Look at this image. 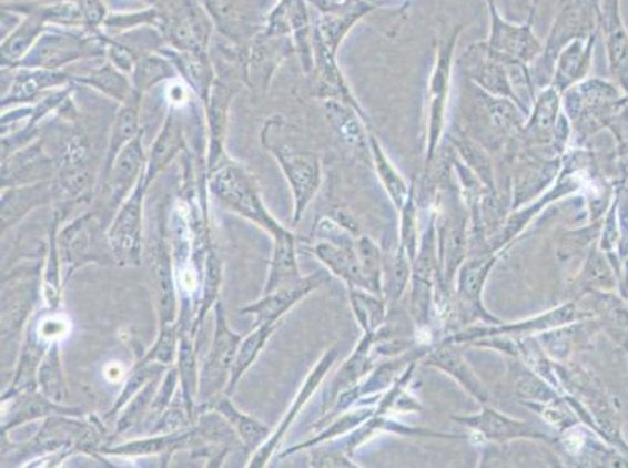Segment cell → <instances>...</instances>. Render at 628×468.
I'll return each mask as SVG.
<instances>
[{"label": "cell", "instance_id": "obj_1", "mask_svg": "<svg viewBox=\"0 0 628 468\" xmlns=\"http://www.w3.org/2000/svg\"><path fill=\"white\" fill-rule=\"evenodd\" d=\"M206 186L225 210L247 218L249 222L270 234L272 240L288 230L272 216L270 210L264 205L254 176L236 161L225 159L209 171Z\"/></svg>", "mask_w": 628, "mask_h": 468}, {"label": "cell", "instance_id": "obj_2", "mask_svg": "<svg viewBox=\"0 0 628 468\" xmlns=\"http://www.w3.org/2000/svg\"><path fill=\"white\" fill-rule=\"evenodd\" d=\"M262 143L264 149L277 160L290 184L294 201L293 225L296 226L323 184L320 156L316 153L296 151L286 144H278L266 129H263Z\"/></svg>", "mask_w": 628, "mask_h": 468}, {"label": "cell", "instance_id": "obj_3", "mask_svg": "<svg viewBox=\"0 0 628 468\" xmlns=\"http://www.w3.org/2000/svg\"><path fill=\"white\" fill-rule=\"evenodd\" d=\"M214 314H216V328H214L212 345H210L209 355L201 370V385H199V400L204 401V405H209L222 394H227L230 375H232L236 353L244 337L230 328L221 302L214 306Z\"/></svg>", "mask_w": 628, "mask_h": 468}, {"label": "cell", "instance_id": "obj_4", "mask_svg": "<svg viewBox=\"0 0 628 468\" xmlns=\"http://www.w3.org/2000/svg\"><path fill=\"white\" fill-rule=\"evenodd\" d=\"M148 190L143 175L132 194L114 213L113 222L107 230L114 261L122 267H138L143 258L144 197Z\"/></svg>", "mask_w": 628, "mask_h": 468}, {"label": "cell", "instance_id": "obj_5", "mask_svg": "<svg viewBox=\"0 0 628 468\" xmlns=\"http://www.w3.org/2000/svg\"><path fill=\"white\" fill-rule=\"evenodd\" d=\"M57 241H59L61 261L68 266L67 278H71L77 268L90 263H102V261L117 263L113 253L103 248V245H110L109 237L107 233H102L101 221L94 213L83 214L69 222L63 228H59Z\"/></svg>", "mask_w": 628, "mask_h": 468}, {"label": "cell", "instance_id": "obj_6", "mask_svg": "<svg viewBox=\"0 0 628 468\" xmlns=\"http://www.w3.org/2000/svg\"><path fill=\"white\" fill-rule=\"evenodd\" d=\"M107 53V40L101 34H75L48 32L19 61L18 68L27 69H60L71 61L99 57Z\"/></svg>", "mask_w": 628, "mask_h": 468}, {"label": "cell", "instance_id": "obj_7", "mask_svg": "<svg viewBox=\"0 0 628 468\" xmlns=\"http://www.w3.org/2000/svg\"><path fill=\"white\" fill-rule=\"evenodd\" d=\"M591 317V313L578 309L576 302L565 303L557 308L547 311L541 316L526 318V321L513 322V324H500L488 326H470L463 332L455 333L446 337V343L452 344H470L474 340L486 339V337L508 336L519 339V337L541 335V333L550 332V329L561 328V326L576 324L584 318Z\"/></svg>", "mask_w": 628, "mask_h": 468}, {"label": "cell", "instance_id": "obj_8", "mask_svg": "<svg viewBox=\"0 0 628 468\" xmlns=\"http://www.w3.org/2000/svg\"><path fill=\"white\" fill-rule=\"evenodd\" d=\"M166 222L160 218L155 241L151 247V261H149V283L153 306L156 311L159 326L178 324L179 322V285L178 272L174 267V255L168 243Z\"/></svg>", "mask_w": 628, "mask_h": 468}, {"label": "cell", "instance_id": "obj_9", "mask_svg": "<svg viewBox=\"0 0 628 468\" xmlns=\"http://www.w3.org/2000/svg\"><path fill=\"white\" fill-rule=\"evenodd\" d=\"M442 218L436 214V234H438L439 293L449 295L452 282L458 274V268L466 260V217L454 197L443 201Z\"/></svg>", "mask_w": 628, "mask_h": 468}, {"label": "cell", "instance_id": "obj_10", "mask_svg": "<svg viewBox=\"0 0 628 468\" xmlns=\"http://www.w3.org/2000/svg\"><path fill=\"white\" fill-rule=\"evenodd\" d=\"M502 253L504 252L486 251L482 255L470 256L458 268V274L455 276L457 278V301L459 314L465 324L474 321H484L492 325L500 324L499 318L486 309L484 291L486 279L496 267Z\"/></svg>", "mask_w": 628, "mask_h": 468}, {"label": "cell", "instance_id": "obj_11", "mask_svg": "<svg viewBox=\"0 0 628 468\" xmlns=\"http://www.w3.org/2000/svg\"><path fill=\"white\" fill-rule=\"evenodd\" d=\"M458 32L449 41L442 44L434 72H432L431 88H428V122H427V151H425V172L434 163L439 140L443 136L444 122H446L447 102H449L452 60H454L455 45Z\"/></svg>", "mask_w": 628, "mask_h": 468}, {"label": "cell", "instance_id": "obj_12", "mask_svg": "<svg viewBox=\"0 0 628 468\" xmlns=\"http://www.w3.org/2000/svg\"><path fill=\"white\" fill-rule=\"evenodd\" d=\"M450 418L470 429L474 435L486 440V442L509 444L513 440H535V442L547 445L560 444V439H557V437L531 427L527 421L505 416V414L488 405H484V409L480 413L473 414V416H454Z\"/></svg>", "mask_w": 628, "mask_h": 468}, {"label": "cell", "instance_id": "obj_13", "mask_svg": "<svg viewBox=\"0 0 628 468\" xmlns=\"http://www.w3.org/2000/svg\"><path fill=\"white\" fill-rule=\"evenodd\" d=\"M338 356V347L335 345V347L328 348V350L324 353L323 358L317 360L316 366H314L312 372L306 375L304 385H302L301 389H298L296 397H294L293 405H291L285 417L282 418L278 428L275 429V431H272L270 439H267L266 442L259 448V450L252 452L251 464H249V467L263 468L267 466L272 456H274L275 451L281 448L283 437H285L286 433H288L291 425L296 421L298 414H301L302 409L305 408L306 403L310 401V398H312L313 395L316 394V390L320 389V386L323 385L328 372H331L332 367L335 366Z\"/></svg>", "mask_w": 628, "mask_h": 468}, {"label": "cell", "instance_id": "obj_14", "mask_svg": "<svg viewBox=\"0 0 628 468\" xmlns=\"http://www.w3.org/2000/svg\"><path fill=\"white\" fill-rule=\"evenodd\" d=\"M331 275V272L327 271L302 276L296 283L278 287L270 294H262L259 302L244 306L240 309V313L243 316H246V314L255 316V325H278L294 306L308 297L313 291L320 289L325 283H328Z\"/></svg>", "mask_w": 628, "mask_h": 468}, {"label": "cell", "instance_id": "obj_15", "mask_svg": "<svg viewBox=\"0 0 628 468\" xmlns=\"http://www.w3.org/2000/svg\"><path fill=\"white\" fill-rule=\"evenodd\" d=\"M204 445V440L199 437L194 427L180 429L174 433H163L143 437V439L130 440V442L105 445L102 447L101 455L117 456V458H148V456H162L163 462H170L172 456L178 451L193 448L197 450Z\"/></svg>", "mask_w": 628, "mask_h": 468}, {"label": "cell", "instance_id": "obj_16", "mask_svg": "<svg viewBox=\"0 0 628 468\" xmlns=\"http://www.w3.org/2000/svg\"><path fill=\"white\" fill-rule=\"evenodd\" d=\"M145 164H148V155L144 151L143 133H140L132 143L122 149L110 174L107 175L105 182L110 193L109 205L113 213H117L143 179Z\"/></svg>", "mask_w": 628, "mask_h": 468}, {"label": "cell", "instance_id": "obj_17", "mask_svg": "<svg viewBox=\"0 0 628 468\" xmlns=\"http://www.w3.org/2000/svg\"><path fill=\"white\" fill-rule=\"evenodd\" d=\"M2 9L17 11L24 17L21 24L2 42V61H6L3 64L17 68L19 61L24 60L27 53L32 51L49 22L40 2L6 3Z\"/></svg>", "mask_w": 628, "mask_h": 468}, {"label": "cell", "instance_id": "obj_18", "mask_svg": "<svg viewBox=\"0 0 628 468\" xmlns=\"http://www.w3.org/2000/svg\"><path fill=\"white\" fill-rule=\"evenodd\" d=\"M489 10L493 18L492 38L486 45L494 53L518 60L520 63L534 61L541 53V44L531 32L530 24L515 26L504 21L492 0H489Z\"/></svg>", "mask_w": 628, "mask_h": 468}, {"label": "cell", "instance_id": "obj_19", "mask_svg": "<svg viewBox=\"0 0 628 468\" xmlns=\"http://www.w3.org/2000/svg\"><path fill=\"white\" fill-rule=\"evenodd\" d=\"M577 190L578 182L573 175L561 176L558 183L555 184L553 191L544 194L543 197H539L538 201L526 206V208L513 211V213L509 214L505 224L500 225L499 230H497V232L493 234L492 240H489V251L504 252L505 248L527 228V225L530 224L543 210H546V206H549L553 202L560 201V199L566 197V195L576 193Z\"/></svg>", "mask_w": 628, "mask_h": 468}, {"label": "cell", "instance_id": "obj_20", "mask_svg": "<svg viewBox=\"0 0 628 468\" xmlns=\"http://www.w3.org/2000/svg\"><path fill=\"white\" fill-rule=\"evenodd\" d=\"M2 413H6V420L2 418V435H7L11 429L22 427L30 421L40 420L51 416H75L80 417L79 408L61 405L45 397L40 390H29L19 394L17 397L2 400Z\"/></svg>", "mask_w": 628, "mask_h": 468}, {"label": "cell", "instance_id": "obj_21", "mask_svg": "<svg viewBox=\"0 0 628 468\" xmlns=\"http://www.w3.org/2000/svg\"><path fill=\"white\" fill-rule=\"evenodd\" d=\"M424 366L438 368L439 372L454 378L467 394L473 395L482 405H488L489 393L482 379L477 377L473 367L467 364L458 344L443 340L438 347L431 348L423 358Z\"/></svg>", "mask_w": 628, "mask_h": 468}, {"label": "cell", "instance_id": "obj_22", "mask_svg": "<svg viewBox=\"0 0 628 468\" xmlns=\"http://www.w3.org/2000/svg\"><path fill=\"white\" fill-rule=\"evenodd\" d=\"M213 24L235 42L255 38L256 13L247 0H202Z\"/></svg>", "mask_w": 628, "mask_h": 468}, {"label": "cell", "instance_id": "obj_23", "mask_svg": "<svg viewBox=\"0 0 628 468\" xmlns=\"http://www.w3.org/2000/svg\"><path fill=\"white\" fill-rule=\"evenodd\" d=\"M52 174L53 163L44 155L41 144L30 145L24 151L7 156L6 163L2 164V190L49 182L48 179Z\"/></svg>", "mask_w": 628, "mask_h": 468}, {"label": "cell", "instance_id": "obj_24", "mask_svg": "<svg viewBox=\"0 0 628 468\" xmlns=\"http://www.w3.org/2000/svg\"><path fill=\"white\" fill-rule=\"evenodd\" d=\"M55 201V184L40 182L6 187L2 193V233L9 232L38 206Z\"/></svg>", "mask_w": 628, "mask_h": 468}, {"label": "cell", "instance_id": "obj_25", "mask_svg": "<svg viewBox=\"0 0 628 468\" xmlns=\"http://www.w3.org/2000/svg\"><path fill=\"white\" fill-rule=\"evenodd\" d=\"M143 95L140 91L132 88L129 98L121 103V109L118 111L117 118H114L113 126H111L105 164H103V179H107V175L110 174L111 167H113L114 161H117L122 149L132 143L138 134L143 133L140 125Z\"/></svg>", "mask_w": 628, "mask_h": 468}, {"label": "cell", "instance_id": "obj_26", "mask_svg": "<svg viewBox=\"0 0 628 468\" xmlns=\"http://www.w3.org/2000/svg\"><path fill=\"white\" fill-rule=\"evenodd\" d=\"M290 49L291 42L288 37H271V34L266 33L256 34L254 45H252L247 72L252 87L260 88L263 91L266 90L275 68L285 59V51H290Z\"/></svg>", "mask_w": 628, "mask_h": 468}, {"label": "cell", "instance_id": "obj_27", "mask_svg": "<svg viewBox=\"0 0 628 468\" xmlns=\"http://www.w3.org/2000/svg\"><path fill=\"white\" fill-rule=\"evenodd\" d=\"M49 345L51 344L45 343L38 336L34 326L27 329L13 381H11L7 393L2 395V400H9V398L29 393V390H38V370H40L41 360H43Z\"/></svg>", "mask_w": 628, "mask_h": 468}, {"label": "cell", "instance_id": "obj_28", "mask_svg": "<svg viewBox=\"0 0 628 468\" xmlns=\"http://www.w3.org/2000/svg\"><path fill=\"white\" fill-rule=\"evenodd\" d=\"M175 110L178 109H172L171 106L170 111H168L162 130L156 134L151 153L148 155L144 174L148 186H151V183L159 176L160 172H163L168 164L179 155V152L185 149V138H183L180 121L175 116Z\"/></svg>", "mask_w": 628, "mask_h": 468}, {"label": "cell", "instance_id": "obj_29", "mask_svg": "<svg viewBox=\"0 0 628 468\" xmlns=\"http://www.w3.org/2000/svg\"><path fill=\"white\" fill-rule=\"evenodd\" d=\"M204 409H213L220 413L225 420L229 421L230 427L240 437L241 444L247 451L255 452L272 435V428L256 418L247 416L243 410L236 408L230 400L229 394H222L220 397L214 398L209 405L202 406Z\"/></svg>", "mask_w": 628, "mask_h": 468}, {"label": "cell", "instance_id": "obj_30", "mask_svg": "<svg viewBox=\"0 0 628 468\" xmlns=\"http://www.w3.org/2000/svg\"><path fill=\"white\" fill-rule=\"evenodd\" d=\"M310 252L327 267L333 276L343 279L347 287L355 286L363 289V286H365L355 244L340 245L333 244L331 241L320 240L310 247Z\"/></svg>", "mask_w": 628, "mask_h": 468}, {"label": "cell", "instance_id": "obj_31", "mask_svg": "<svg viewBox=\"0 0 628 468\" xmlns=\"http://www.w3.org/2000/svg\"><path fill=\"white\" fill-rule=\"evenodd\" d=\"M302 276L304 275L298 268L296 236L291 230H286L281 236L272 240L270 272H267L263 294H270L278 287L296 283Z\"/></svg>", "mask_w": 628, "mask_h": 468}, {"label": "cell", "instance_id": "obj_32", "mask_svg": "<svg viewBox=\"0 0 628 468\" xmlns=\"http://www.w3.org/2000/svg\"><path fill=\"white\" fill-rule=\"evenodd\" d=\"M375 333H363L362 339L354 353L341 366L338 374L333 378L327 398L335 401L340 394L354 389L373 372V348Z\"/></svg>", "mask_w": 628, "mask_h": 468}, {"label": "cell", "instance_id": "obj_33", "mask_svg": "<svg viewBox=\"0 0 628 468\" xmlns=\"http://www.w3.org/2000/svg\"><path fill=\"white\" fill-rule=\"evenodd\" d=\"M592 44H595V37L589 38L586 42L577 38L570 41L555 60L557 68H555L553 87L557 88L560 94L573 88V84L584 79L588 72L589 64H591Z\"/></svg>", "mask_w": 628, "mask_h": 468}, {"label": "cell", "instance_id": "obj_34", "mask_svg": "<svg viewBox=\"0 0 628 468\" xmlns=\"http://www.w3.org/2000/svg\"><path fill=\"white\" fill-rule=\"evenodd\" d=\"M68 80L67 72H61L60 69L24 68L21 74L14 77L9 94L2 101V109L11 105V103L34 101L45 90L63 87Z\"/></svg>", "mask_w": 628, "mask_h": 468}, {"label": "cell", "instance_id": "obj_35", "mask_svg": "<svg viewBox=\"0 0 628 468\" xmlns=\"http://www.w3.org/2000/svg\"><path fill=\"white\" fill-rule=\"evenodd\" d=\"M178 370L180 377V397L185 403L188 413L195 424V403L199 400V385H201V370H199L197 353L194 339L182 333L180 336Z\"/></svg>", "mask_w": 628, "mask_h": 468}, {"label": "cell", "instance_id": "obj_36", "mask_svg": "<svg viewBox=\"0 0 628 468\" xmlns=\"http://www.w3.org/2000/svg\"><path fill=\"white\" fill-rule=\"evenodd\" d=\"M377 414V405L375 406H362L357 409H346V413L336 414L333 416L332 424L328 425L324 431L314 437V439L306 440L296 445V447L290 448L288 451L283 452L282 456L293 455V452L310 450V448L317 447V445L328 444L333 439H338V437L351 435L354 429L362 427L365 421L369 420Z\"/></svg>", "mask_w": 628, "mask_h": 468}, {"label": "cell", "instance_id": "obj_37", "mask_svg": "<svg viewBox=\"0 0 628 468\" xmlns=\"http://www.w3.org/2000/svg\"><path fill=\"white\" fill-rule=\"evenodd\" d=\"M61 222L63 221L55 214L51 240H49L48 260H45L43 279H41V298H43L45 308L52 311L59 309L63 301V275H61L63 261H61L59 241H57Z\"/></svg>", "mask_w": 628, "mask_h": 468}, {"label": "cell", "instance_id": "obj_38", "mask_svg": "<svg viewBox=\"0 0 628 468\" xmlns=\"http://www.w3.org/2000/svg\"><path fill=\"white\" fill-rule=\"evenodd\" d=\"M278 325L263 324L255 325L254 332L241 340L239 353H236L235 364H233L232 375L227 387V394L235 393L236 386L244 377V374L254 366L255 360L262 355L263 348L270 343L271 336L274 335Z\"/></svg>", "mask_w": 628, "mask_h": 468}, {"label": "cell", "instance_id": "obj_39", "mask_svg": "<svg viewBox=\"0 0 628 468\" xmlns=\"http://www.w3.org/2000/svg\"><path fill=\"white\" fill-rule=\"evenodd\" d=\"M413 261L397 245V251L383 266V297L388 303V311L399 308L402 297L412 283Z\"/></svg>", "mask_w": 628, "mask_h": 468}, {"label": "cell", "instance_id": "obj_40", "mask_svg": "<svg viewBox=\"0 0 628 468\" xmlns=\"http://www.w3.org/2000/svg\"><path fill=\"white\" fill-rule=\"evenodd\" d=\"M348 301L354 311L355 321L363 333H375L388 317V303L383 295L348 286Z\"/></svg>", "mask_w": 628, "mask_h": 468}, {"label": "cell", "instance_id": "obj_41", "mask_svg": "<svg viewBox=\"0 0 628 468\" xmlns=\"http://www.w3.org/2000/svg\"><path fill=\"white\" fill-rule=\"evenodd\" d=\"M367 143H369L371 155H373L375 172H377V176L381 179L391 202L399 211L404 203L407 202L413 186L409 187L405 183L404 176L394 167L393 161L388 159V155L383 151L381 143H378L377 138L373 133H369Z\"/></svg>", "mask_w": 628, "mask_h": 468}, {"label": "cell", "instance_id": "obj_42", "mask_svg": "<svg viewBox=\"0 0 628 468\" xmlns=\"http://www.w3.org/2000/svg\"><path fill=\"white\" fill-rule=\"evenodd\" d=\"M38 390L61 405L67 400V377L61 363L60 343H52L45 350L38 370Z\"/></svg>", "mask_w": 628, "mask_h": 468}, {"label": "cell", "instance_id": "obj_43", "mask_svg": "<svg viewBox=\"0 0 628 468\" xmlns=\"http://www.w3.org/2000/svg\"><path fill=\"white\" fill-rule=\"evenodd\" d=\"M325 110H327L328 121L332 122L333 129L338 132L341 140L354 145V147H365L369 134H366L362 119L358 118L359 113L354 106L344 102L328 101L325 103Z\"/></svg>", "mask_w": 628, "mask_h": 468}, {"label": "cell", "instance_id": "obj_44", "mask_svg": "<svg viewBox=\"0 0 628 468\" xmlns=\"http://www.w3.org/2000/svg\"><path fill=\"white\" fill-rule=\"evenodd\" d=\"M221 279H222V264L220 256H217L216 251H214L213 245L206 252L204 261V276H202V293L201 302H199L197 314H195V322L193 328V337L197 336L199 329H201L202 322L205 321L206 314L210 313L220 302V291H221Z\"/></svg>", "mask_w": 628, "mask_h": 468}, {"label": "cell", "instance_id": "obj_45", "mask_svg": "<svg viewBox=\"0 0 628 468\" xmlns=\"http://www.w3.org/2000/svg\"><path fill=\"white\" fill-rule=\"evenodd\" d=\"M75 82L94 88V90L101 91L102 94L109 95L113 101L120 103L125 102V99L132 92V83L129 82L128 77L110 61L85 75L77 77Z\"/></svg>", "mask_w": 628, "mask_h": 468}, {"label": "cell", "instance_id": "obj_46", "mask_svg": "<svg viewBox=\"0 0 628 468\" xmlns=\"http://www.w3.org/2000/svg\"><path fill=\"white\" fill-rule=\"evenodd\" d=\"M452 144L457 147L458 155L463 163L476 174L478 182L484 184L486 193L497 199L496 180H494L492 161L485 151L473 141L467 140L465 134H455L450 138Z\"/></svg>", "mask_w": 628, "mask_h": 468}, {"label": "cell", "instance_id": "obj_47", "mask_svg": "<svg viewBox=\"0 0 628 468\" xmlns=\"http://www.w3.org/2000/svg\"><path fill=\"white\" fill-rule=\"evenodd\" d=\"M355 251H357L359 266H362L363 272V282H365L363 289L383 295V266H385V258H383L381 247L369 236L359 234L357 240H355Z\"/></svg>", "mask_w": 628, "mask_h": 468}, {"label": "cell", "instance_id": "obj_48", "mask_svg": "<svg viewBox=\"0 0 628 468\" xmlns=\"http://www.w3.org/2000/svg\"><path fill=\"white\" fill-rule=\"evenodd\" d=\"M612 268L615 267L611 266L605 253L600 248H595L586 261L584 271L578 275V286L584 289V294L596 293V291L608 293L615 289L616 279L612 276L615 275Z\"/></svg>", "mask_w": 628, "mask_h": 468}, {"label": "cell", "instance_id": "obj_49", "mask_svg": "<svg viewBox=\"0 0 628 468\" xmlns=\"http://www.w3.org/2000/svg\"><path fill=\"white\" fill-rule=\"evenodd\" d=\"M558 118H560V92L557 88L550 87L544 90L535 102L526 130L535 134L555 133Z\"/></svg>", "mask_w": 628, "mask_h": 468}, {"label": "cell", "instance_id": "obj_50", "mask_svg": "<svg viewBox=\"0 0 628 468\" xmlns=\"http://www.w3.org/2000/svg\"><path fill=\"white\" fill-rule=\"evenodd\" d=\"M166 370L168 367L162 366V364L149 363V360L140 358L135 366H133L132 372H130L128 381H125L124 387H122V393L120 397H118L117 403H114L113 408L107 414V418L118 416V414L125 408V405H128L149 381H152V379H155Z\"/></svg>", "mask_w": 628, "mask_h": 468}, {"label": "cell", "instance_id": "obj_51", "mask_svg": "<svg viewBox=\"0 0 628 468\" xmlns=\"http://www.w3.org/2000/svg\"><path fill=\"white\" fill-rule=\"evenodd\" d=\"M516 389L526 405H546L561 397L553 385L531 372L526 364H516Z\"/></svg>", "mask_w": 628, "mask_h": 468}, {"label": "cell", "instance_id": "obj_52", "mask_svg": "<svg viewBox=\"0 0 628 468\" xmlns=\"http://www.w3.org/2000/svg\"><path fill=\"white\" fill-rule=\"evenodd\" d=\"M175 75V69L172 68L170 61L162 57L148 55L136 61V67L132 72V88L144 94L151 90L156 83L163 80H172Z\"/></svg>", "mask_w": 628, "mask_h": 468}, {"label": "cell", "instance_id": "obj_53", "mask_svg": "<svg viewBox=\"0 0 628 468\" xmlns=\"http://www.w3.org/2000/svg\"><path fill=\"white\" fill-rule=\"evenodd\" d=\"M180 336L182 332L179 324L159 326L155 344L141 356V359L166 367L174 366L178 363Z\"/></svg>", "mask_w": 628, "mask_h": 468}, {"label": "cell", "instance_id": "obj_54", "mask_svg": "<svg viewBox=\"0 0 628 468\" xmlns=\"http://www.w3.org/2000/svg\"><path fill=\"white\" fill-rule=\"evenodd\" d=\"M156 389H159V383H156L155 378L149 381L148 385L125 405V408L120 413V418L117 420V435H122V433H128L130 429L138 427L145 414L151 413V406Z\"/></svg>", "mask_w": 628, "mask_h": 468}, {"label": "cell", "instance_id": "obj_55", "mask_svg": "<svg viewBox=\"0 0 628 468\" xmlns=\"http://www.w3.org/2000/svg\"><path fill=\"white\" fill-rule=\"evenodd\" d=\"M399 247L407 253L408 258L415 261L417 248H419V233H417V203L415 186L412 187L407 202L399 210Z\"/></svg>", "mask_w": 628, "mask_h": 468}, {"label": "cell", "instance_id": "obj_56", "mask_svg": "<svg viewBox=\"0 0 628 468\" xmlns=\"http://www.w3.org/2000/svg\"><path fill=\"white\" fill-rule=\"evenodd\" d=\"M178 387H180L178 366H171L164 372L163 381L160 383L155 397H153L151 414L155 413L162 416L164 410L174 403L172 400H174V395L178 393Z\"/></svg>", "mask_w": 628, "mask_h": 468}, {"label": "cell", "instance_id": "obj_57", "mask_svg": "<svg viewBox=\"0 0 628 468\" xmlns=\"http://www.w3.org/2000/svg\"><path fill=\"white\" fill-rule=\"evenodd\" d=\"M34 328H37L38 336L45 343H61L69 335L71 322L61 314H51V316L41 317Z\"/></svg>", "mask_w": 628, "mask_h": 468}, {"label": "cell", "instance_id": "obj_58", "mask_svg": "<svg viewBox=\"0 0 628 468\" xmlns=\"http://www.w3.org/2000/svg\"><path fill=\"white\" fill-rule=\"evenodd\" d=\"M312 467H358L351 456L341 450H317L312 455Z\"/></svg>", "mask_w": 628, "mask_h": 468}, {"label": "cell", "instance_id": "obj_59", "mask_svg": "<svg viewBox=\"0 0 628 468\" xmlns=\"http://www.w3.org/2000/svg\"><path fill=\"white\" fill-rule=\"evenodd\" d=\"M74 2L82 10L88 26L98 27L102 24L103 18H105V7H103L101 0H74Z\"/></svg>", "mask_w": 628, "mask_h": 468}, {"label": "cell", "instance_id": "obj_60", "mask_svg": "<svg viewBox=\"0 0 628 468\" xmlns=\"http://www.w3.org/2000/svg\"><path fill=\"white\" fill-rule=\"evenodd\" d=\"M321 13H343L354 9L362 0H308Z\"/></svg>", "mask_w": 628, "mask_h": 468}, {"label": "cell", "instance_id": "obj_61", "mask_svg": "<svg viewBox=\"0 0 628 468\" xmlns=\"http://www.w3.org/2000/svg\"><path fill=\"white\" fill-rule=\"evenodd\" d=\"M168 101H170L172 109H180V106L188 103V88L186 84L180 83L179 80H170L166 91Z\"/></svg>", "mask_w": 628, "mask_h": 468}]
</instances>
